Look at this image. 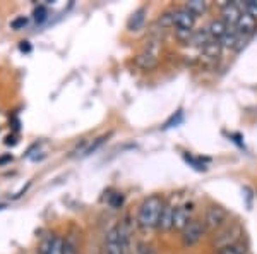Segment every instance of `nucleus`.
<instances>
[{"instance_id":"1","label":"nucleus","mask_w":257,"mask_h":254,"mask_svg":"<svg viewBox=\"0 0 257 254\" xmlns=\"http://www.w3.org/2000/svg\"><path fill=\"white\" fill-rule=\"evenodd\" d=\"M165 203L160 196L153 194L146 198L143 201V205L139 206V213H138V223L143 228H153L158 225L161 210H163Z\"/></svg>"},{"instance_id":"2","label":"nucleus","mask_w":257,"mask_h":254,"mask_svg":"<svg viewBox=\"0 0 257 254\" xmlns=\"http://www.w3.org/2000/svg\"><path fill=\"white\" fill-rule=\"evenodd\" d=\"M197 16L190 12L187 7H180V9L173 11V28L177 30L180 38H185L189 41L190 35L194 31V24H196Z\"/></svg>"},{"instance_id":"3","label":"nucleus","mask_w":257,"mask_h":254,"mask_svg":"<svg viewBox=\"0 0 257 254\" xmlns=\"http://www.w3.org/2000/svg\"><path fill=\"white\" fill-rule=\"evenodd\" d=\"M105 254H127V234L123 227H113L105 237Z\"/></svg>"},{"instance_id":"4","label":"nucleus","mask_w":257,"mask_h":254,"mask_svg":"<svg viewBox=\"0 0 257 254\" xmlns=\"http://www.w3.org/2000/svg\"><path fill=\"white\" fill-rule=\"evenodd\" d=\"M204 234H206L204 223H202L201 220L192 218L185 225L184 230H182V244H184L185 247H192V245H196L199 240L204 237Z\"/></svg>"},{"instance_id":"5","label":"nucleus","mask_w":257,"mask_h":254,"mask_svg":"<svg viewBox=\"0 0 257 254\" xmlns=\"http://www.w3.org/2000/svg\"><path fill=\"white\" fill-rule=\"evenodd\" d=\"M226 222H228V211L225 208L213 205L206 210L204 222L202 223H204L206 230H218V228H221Z\"/></svg>"},{"instance_id":"6","label":"nucleus","mask_w":257,"mask_h":254,"mask_svg":"<svg viewBox=\"0 0 257 254\" xmlns=\"http://www.w3.org/2000/svg\"><path fill=\"white\" fill-rule=\"evenodd\" d=\"M240 16H242V11H240V7L237 6V2H228L223 6L221 9V21L226 24L228 28H235L240 19Z\"/></svg>"},{"instance_id":"7","label":"nucleus","mask_w":257,"mask_h":254,"mask_svg":"<svg viewBox=\"0 0 257 254\" xmlns=\"http://www.w3.org/2000/svg\"><path fill=\"white\" fill-rule=\"evenodd\" d=\"M235 30L238 31V35L242 36V38H248V36L254 35L257 30V19L252 18V16L247 14V12H242Z\"/></svg>"},{"instance_id":"8","label":"nucleus","mask_w":257,"mask_h":254,"mask_svg":"<svg viewBox=\"0 0 257 254\" xmlns=\"http://www.w3.org/2000/svg\"><path fill=\"white\" fill-rule=\"evenodd\" d=\"M65 252V240L62 237H47L40 245V254H64Z\"/></svg>"},{"instance_id":"9","label":"nucleus","mask_w":257,"mask_h":254,"mask_svg":"<svg viewBox=\"0 0 257 254\" xmlns=\"http://www.w3.org/2000/svg\"><path fill=\"white\" fill-rule=\"evenodd\" d=\"M190 213H192V205H182L175 208V213H173V230H184L185 225L192 220Z\"/></svg>"},{"instance_id":"10","label":"nucleus","mask_w":257,"mask_h":254,"mask_svg":"<svg viewBox=\"0 0 257 254\" xmlns=\"http://www.w3.org/2000/svg\"><path fill=\"white\" fill-rule=\"evenodd\" d=\"M173 213H175V208H173L172 203H165L163 210H161L160 220L156 228L161 232H170L173 230Z\"/></svg>"},{"instance_id":"11","label":"nucleus","mask_w":257,"mask_h":254,"mask_svg":"<svg viewBox=\"0 0 257 254\" xmlns=\"http://www.w3.org/2000/svg\"><path fill=\"white\" fill-rule=\"evenodd\" d=\"M238 237H240V228L238 225H231L230 228H226L223 234L218 235V240H216V245L219 249H225L228 245H233L238 242Z\"/></svg>"},{"instance_id":"12","label":"nucleus","mask_w":257,"mask_h":254,"mask_svg":"<svg viewBox=\"0 0 257 254\" xmlns=\"http://www.w3.org/2000/svg\"><path fill=\"white\" fill-rule=\"evenodd\" d=\"M208 31H209V36H211V38L219 41V40L223 38V36H225V33L228 31V26H226L225 23H223L221 19H214V21H211Z\"/></svg>"},{"instance_id":"13","label":"nucleus","mask_w":257,"mask_h":254,"mask_svg":"<svg viewBox=\"0 0 257 254\" xmlns=\"http://www.w3.org/2000/svg\"><path fill=\"white\" fill-rule=\"evenodd\" d=\"M238 40H240L238 31L235 30V28H228L225 36L219 40V43H221L223 48H235V47H237V43H238Z\"/></svg>"},{"instance_id":"14","label":"nucleus","mask_w":257,"mask_h":254,"mask_svg":"<svg viewBox=\"0 0 257 254\" xmlns=\"http://www.w3.org/2000/svg\"><path fill=\"white\" fill-rule=\"evenodd\" d=\"M158 62V57H156V52H151V50H146L144 53H141L138 57V64L143 69H153Z\"/></svg>"},{"instance_id":"15","label":"nucleus","mask_w":257,"mask_h":254,"mask_svg":"<svg viewBox=\"0 0 257 254\" xmlns=\"http://www.w3.org/2000/svg\"><path fill=\"white\" fill-rule=\"evenodd\" d=\"M211 40H213V38L209 36V31H208V28H206V30L192 31V35H190V38H189V43H192V45H201V47H206V45H208Z\"/></svg>"},{"instance_id":"16","label":"nucleus","mask_w":257,"mask_h":254,"mask_svg":"<svg viewBox=\"0 0 257 254\" xmlns=\"http://www.w3.org/2000/svg\"><path fill=\"white\" fill-rule=\"evenodd\" d=\"M146 9H139L138 12L132 14V18L128 19V30L131 31H138L141 30V26L144 24V19H146Z\"/></svg>"},{"instance_id":"17","label":"nucleus","mask_w":257,"mask_h":254,"mask_svg":"<svg viewBox=\"0 0 257 254\" xmlns=\"http://www.w3.org/2000/svg\"><path fill=\"white\" fill-rule=\"evenodd\" d=\"M221 43H219L218 40H211L206 47H202V50H204V53L208 57H211V59H214V57L219 55V52H221Z\"/></svg>"},{"instance_id":"18","label":"nucleus","mask_w":257,"mask_h":254,"mask_svg":"<svg viewBox=\"0 0 257 254\" xmlns=\"http://www.w3.org/2000/svg\"><path fill=\"white\" fill-rule=\"evenodd\" d=\"M187 9L190 12H194L196 16L202 14V12H206V9H208V2H202V0H190V2H187Z\"/></svg>"},{"instance_id":"19","label":"nucleus","mask_w":257,"mask_h":254,"mask_svg":"<svg viewBox=\"0 0 257 254\" xmlns=\"http://www.w3.org/2000/svg\"><path fill=\"white\" fill-rule=\"evenodd\" d=\"M218 254H247V245L242 242H237L233 245H228L225 249H219Z\"/></svg>"},{"instance_id":"20","label":"nucleus","mask_w":257,"mask_h":254,"mask_svg":"<svg viewBox=\"0 0 257 254\" xmlns=\"http://www.w3.org/2000/svg\"><path fill=\"white\" fill-rule=\"evenodd\" d=\"M237 6L240 7L242 12H247V14H250L252 18L257 19V0H248V2H243V4L237 2Z\"/></svg>"},{"instance_id":"21","label":"nucleus","mask_w":257,"mask_h":254,"mask_svg":"<svg viewBox=\"0 0 257 254\" xmlns=\"http://www.w3.org/2000/svg\"><path fill=\"white\" fill-rule=\"evenodd\" d=\"M33 16H35V21L36 23H43L45 19H47L48 12H47V7L45 6H38L35 9V12H33Z\"/></svg>"},{"instance_id":"22","label":"nucleus","mask_w":257,"mask_h":254,"mask_svg":"<svg viewBox=\"0 0 257 254\" xmlns=\"http://www.w3.org/2000/svg\"><path fill=\"white\" fill-rule=\"evenodd\" d=\"M106 139H108V136H101V137H98V139L94 141V143L91 144V146H89L88 149H86V151H84V155H91V153H93V151H96V149H98L99 146H101V144L105 143Z\"/></svg>"},{"instance_id":"23","label":"nucleus","mask_w":257,"mask_h":254,"mask_svg":"<svg viewBox=\"0 0 257 254\" xmlns=\"http://www.w3.org/2000/svg\"><path fill=\"white\" fill-rule=\"evenodd\" d=\"M26 24H28V19L24 18V16H21V18H16L14 21H12V23H11V28H12L14 31H19V30H23V28L26 26Z\"/></svg>"},{"instance_id":"24","label":"nucleus","mask_w":257,"mask_h":254,"mask_svg":"<svg viewBox=\"0 0 257 254\" xmlns=\"http://www.w3.org/2000/svg\"><path fill=\"white\" fill-rule=\"evenodd\" d=\"M122 203H123V196L122 194H113L110 198V206L111 208H120V206H122Z\"/></svg>"},{"instance_id":"25","label":"nucleus","mask_w":257,"mask_h":254,"mask_svg":"<svg viewBox=\"0 0 257 254\" xmlns=\"http://www.w3.org/2000/svg\"><path fill=\"white\" fill-rule=\"evenodd\" d=\"M138 254H156V251L151 247V245L141 244V245H139V251H138Z\"/></svg>"},{"instance_id":"26","label":"nucleus","mask_w":257,"mask_h":254,"mask_svg":"<svg viewBox=\"0 0 257 254\" xmlns=\"http://www.w3.org/2000/svg\"><path fill=\"white\" fill-rule=\"evenodd\" d=\"M19 50H21V52L30 53L31 52V45L28 43V41H21V43H19Z\"/></svg>"},{"instance_id":"27","label":"nucleus","mask_w":257,"mask_h":254,"mask_svg":"<svg viewBox=\"0 0 257 254\" xmlns=\"http://www.w3.org/2000/svg\"><path fill=\"white\" fill-rule=\"evenodd\" d=\"M16 143H18V141H16V137H14V136L6 137V144H7V146H14Z\"/></svg>"},{"instance_id":"28","label":"nucleus","mask_w":257,"mask_h":254,"mask_svg":"<svg viewBox=\"0 0 257 254\" xmlns=\"http://www.w3.org/2000/svg\"><path fill=\"white\" fill-rule=\"evenodd\" d=\"M9 161H12V156H11V155L0 156V165H4V163H9Z\"/></svg>"}]
</instances>
